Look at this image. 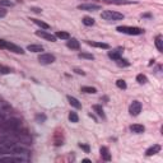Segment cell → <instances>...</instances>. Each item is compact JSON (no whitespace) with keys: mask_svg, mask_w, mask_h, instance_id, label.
Returning a JSON list of instances; mask_svg holds the SVG:
<instances>
[{"mask_svg":"<svg viewBox=\"0 0 163 163\" xmlns=\"http://www.w3.org/2000/svg\"><path fill=\"white\" fill-rule=\"evenodd\" d=\"M21 126V121L18 119H8V120H4V122L0 126V130L4 133H13L17 131Z\"/></svg>","mask_w":163,"mask_h":163,"instance_id":"6da1fadb","label":"cell"},{"mask_svg":"<svg viewBox=\"0 0 163 163\" xmlns=\"http://www.w3.org/2000/svg\"><path fill=\"white\" fill-rule=\"evenodd\" d=\"M117 29L120 33H125V34H130V36H139L143 34L144 31L139 27H129V26H120L117 27Z\"/></svg>","mask_w":163,"mask_h":163,"instance_id":"7a4b0ae2","label":"cell"},{"mask_svg":"<svg viewBox=\"0 0 163 163\" xmlns=\"http://www.w3.org/2000/svg\"><path fill=\"white\" fill-rule=\"evenodd\" d=\"M101 17L108 22H116V21L124 19V14H121L119 12H113V10H105V12H102Z\"/></svg>","mask_w":163,"mask_h":163,"instance_id":"3957f363","label":"cell"},{"mask_svg":"<svg viewBox=\"0 0 163 163\" xmlns=\"http://www.w3.org/2000/svg\"><path fill=\"white\" fill-rule=\"evenodd\" d=\"M55 60H56V58L52 55V54H41L38 56V61L42 65H50Z\"/></svg>","mask_w":163,"mask_h":163,"instance_id":"277c9868","label":"cell"},{"mask_svg":"<svg viewBox=\"0 0 163 163\" xmlns=\"http://www.w3.org/2000/svg\"><path fill=\"white\" fill-rule=\"evenodd\" d=\"M3 48H7V50L12 51V52H14V54H21V55L24 54V50L22 47L14 45V43H12V42H8V41H4V47Z\"/></svg>","mask_w":163,"mask_h":163,"instance_id":"5b68a950","label":"cell"},{"mask_svg":"<svg viewBox=\"0 0 163 163\" xmlns=\"http://www.w3.org/2000/svg\"><path fill=\"white\" fill-rule=\"evenodd\" d=\"M140 111H142V103L139 101H134L130 105L129 107V112L131 116H138L140 113Z\"/></svg>","mask_w":163,"mask_h":163,"instance_id":"8992f818","label":"cell"},{"mask_svg":"<svg viewBox=\"0 0 163 163\" xmlns=\"http://www.w3.org/2000/svg\"><path fill=\"white\" fill-rule=\"evenodd\" d=\"M78 9L87 10V12H94V10H99L101 7L97 4H80L79 7H78Z\"/></svg>","mask_w":163,"mask_h":163,"instance_id":"52a82bcc","label":"cell"},{"mask_svg":"<svg viewBox=\"0 0 163 163\" xmlns=\"http://www.w3.org/2000/svg\"><path fill=\"white\" fill-rule=\"evenodd\" d=\"M36 34L38 37H42V38H45V40H47V41H51V42H55V41H56V37L54 36V34L47 33V32H45V31H37Z\"/></svg>","mask_w":163,"mask_h":163,"instance_id":"ba28073f","label":"cell"},{"mask_svg":"<svg viewBox=\"0 0 163 163\" xmlns=\"http://www.w3.org/2000/svg\"><path fill=\"white\" fill-rule=\"evenodd\" d=\"M122 55V48H116V50H112L108 52V58L112 59V60H119Z\"/></svg>","mask_w":163,"mask_h":163,"instance_id":"9c48e42d","label":"cell"},{"mask_svg":"<svg viewBox=\"0 0 163 163\" xmlns=\"http://www.w3.org/2000/svg\"><path fill=\"white\" fill-rule=\"evenodd\" d=\"M27 161V158H22V157H3V158H0V162H24Z\"/></svg>","mask_w":163,"mask_h":163,"instance_id":"30bf717a","label":"cell"},{"mask_svg":"<svg viewBox=\"0 0 163 163\" xmlns=\"http://www.w3.org/2000/svg\"><path fill=\"white\" fill-rule=\"evenodd\" d=\"M130 131L134 133V134H142V133L145 131V127L140 124H134L130 126Z\"/></svg>","mask_w":163,"mask_h":163,"instance_id":"8fae6325","label":"cell"},{"mask_svg":"<svg viewBox=\"0 0 163 163\" xmlns=\"http://www.w3.org/2000/svg\"><path fill=\"white\" fill-rule=\"evenodd\" d=\"M159 152H161V145H159V144H154L153 146H150V148L146 149L145 154L149 157V156H153V154L159 153Z\"/></svg>","mask_w":163,"mask_h":163,"instance_id":"7c38bea8","label":"cell"},{"mask_svg":"<svg viewBox=\"0 0 163 163\" xmlns=\"http://www.w3.org/2000/svg\"><path fill=\"white\" fill-rule=\"evenodd\" d=\"M105 3L115 5H127V4H134L135 1H131V0H105Z\"/></svg>","mask_w":163,"mask_h":163,"instance_id":"4fadbf2b","label":"cell"},{"mask_svg":"<svg viewBox=\"0 0 163 163\" xmlns=\"http://www.w3.org/2000/svg\"><path fill=\"white\" fill-rule=\"evenodd\" d=\"M87 43H88L89 46L98 47V48H105V50L110 48V45H108V43H105V42H93V41H87Z\"/></svg>","mask_w":163,"mask_h":163,"instance_id":"5bb4252c","label":"cell"},{"mask_svg":"<svg viewBox=\"0 0 163 163\" xmlns=\"http://www.w3.org/2000/svg\"><path fill=\"white\" fill-rule=\"evenodd\" d=\"M66 45H68V47H69V48H73V50H78V48L80 47L79 41L75 40V38H69V41H68Z\"/></svg>","mask_w":163,"mask_h":163,"instance_id":"9a60e30c","label":"cell"},{"mask_svg":"<svg viewBox=\"0 0 163 163\" xmlns=\"http://www.w3.org/2000/svg\"><path fill=\"white\" fill-rule=\"evenodd\" d=\"M68 101H69V103L73 106V107L77 108V110H80V108H82V103H80L79 101H78V99L75 98V97L68 96Z\"/></svg>","mask_w":163,"mask_h":163,"instance_id":"2e32d148","label":"cell"},{"mask_svg":"<svg viewBox=\"0 0 163 163\" xmlns=\"http://www.w3.org/2000/svg\"><path fill=\"white\" fill-rule=\"evenodd\" d=\"M99 153H101V157L105 161H110L111 159V154H110V150H108L106 146H102L101 149H99Z\"/></svg>","mask_w":163,"mask_h":163,"instance_id":"e0dca14e","label":"cell"},{"mask_svg":"<svg viewBox=\"0 0 163 163\" xmlns=\"http://www.w3.org/2000/svg\"><path fill=\"white\" fill-rule=\"evenodd\" d=\"M27 50L32 51V52H41V51H43V47L41 45H28Z\"/></svg>","mask_w":163,"mask_h":163,"instance_id":"ac0fdd59","label":"cell"},{"mask_svg":"<svg viewBox=\"0 0 163 163\" xmlns=\"http://www.w3.org/2000/svg\"><path fill=\"white\" fill-rule=\"evenodd\" d=\"M55 37L56 38H61V40H69L70 38V34L68 32H62V31H59L55 33Z\"/></svg>","mask_w":163,"mask_h":163,"instance_id":"d6986e66","label":"cell"},{"mask_svg":"<svg viewBox=\"0 0 163 163\" xmlns=\"http://www.w3.org/2000/svg\"><path fill=\"white\" fill-rule=\"evenodd\" d=\"M31 21H33L34 24H37V26L41 27V28H43V29H48V28H50V26H48L47 23H45V22H42L40 19H31Z\"/></svg>","mask_w":163,"mask_h":163,"instance_id":"ffe728a7","label":"cell"},{"mask_svg":"<svg viewBox=\"0 0 163 163\" xmlns=\"http://www.w3.org/2000/svg\"><path fill=\"white\" fill-rule=\"evenodd\" d=\"M156 46H157V48H158L159 52H163V38L161 36H158L156 38Z\"/></svg>","mask_w":163,"mask_h":163,"instance_id":"44dd1931","label":"cell"},{"mask_svg":"<svg viewBox=\"0 0 163 163\" xmlns=\"http://www.w3.org/2000/svg\"><path fill=\"white\" fill-rule=\"evenodd\" d=\"M93 110L96 111L98 116H101L102 119H105V112H103V108H102L99 105H94V106H93Z\"/></svg>","mask_w":163,"mask_h":163,"instance_id":"7402d4cb","label":"cell"},{"mask_svg":"<svg viewBox=\"0 0 163 163\" xmlns=\"http://www.w3.org/2000/svg\"><path fill=\"white\" fill-rule=\"evenodd\" d=\"M82 92H84V93L94 94V93H97V89L93 88V87H82Z\"/></svg>","mask_w":163,"mask_h":163,"instance_id":"603a6c76","label":"cell"},{"mask_svg":"<svg viewBox=\"0 0 163 163\" xmlns=\"http://www.w3.org/2000/svg\"><path fill=\"white\" fill-rule=\"evenodd\" d=\"M116 62H117V65L120 68H126V66H130V62L127 60H125V59H119V60H116Z\"/></svg>","mask_w":163,"mask_h":163,"instance_id":"cb8c5ba5","label":"cell"},{"mask_svg":"<svg viewBox=\"0 0 163 163\" xmlns=\"http://www.w3.org/2000/svg\"><path fill=\"white\" fill-rule=\"evenodd\" d=\"M12 73V69L8 66H5V65H0V74L1 75H5V74H10Z\"/></svg>","mask_w":163,"mask_h":163,"instance_id":"d4e9b609","label":"cell"},{"mask_svg":"<svg viewBox=\"0 0 163 163\" xmlns=\"http://www.w3.org/2000/svg\"><path fill=\"white\" fill-rule=\"evenodd\" d=\"M82 22H83L84 26H93L94 24V19L93 18H91V17H84Z\"/></svg>","mask_w":163,"mask_h":163,"instance_id":"484cf974","label":"cell"},{"mask_svg":"<svg viewBox=\"0 0 163 163\" xmlns=\"http://www.w3.org/2000/svg\"><path fill=\"white\" fill-rule=\"evenodd\" d=\"M136 82H138V83H139V84H145L146 82H148V79H146V77H145V75L139 74V75H138V77H136Z\"/></svg>","mask_w":163,"mask_h":163,"instance_id":"4316f807","label":"cell"},{"mask_svg":"<svg viewBox=\"0 0 163 163\" xmlns=\"http://www.w3.org/2000/svg\"><path fill=\"white\" fill-rule=\"evenodd\" d=\"M79 58L80 59H88V60H93L94 56L92 54H87V52H80L79 54Z\"/></svg>","mask_w":163,"mask_h":163,"instance_id":"83f0119b","label":"cell"},{"mask_svg":"<svg viewBox=\"0 0 163 163\" xmlns=\"http://www.w3.org/2000/svg\"><path fill=\"white\" fill-rule=\"evenodd\" d=\"M69 120L72 122H78L79 121V117H78V115L75 112H70L69 113Z\"/></svg>","mask_w":163,"mask_h":163,"instance_id":"f1b7e54d","label":"cell"},{"mask_svg":"<svg viewBox=\"0 0 163 163\" xmlns=\"http://www.w3.org/2000/svg\"><path fill=\"white\" fill-rule=\"evenodd\" d=\"M13 3L10 1V0H0V7H13Z\"/></svg>","mask_w":163,"mask_h":163,"instance_id":"f546056e","label":"cell"},{"mask_svg":"<svg viewBox=\"0 0 163 163\" xmlns=\"http://www.w3.org/2000/svg\"><path fill=\"white\" fill-rule=\"evenodd\" d=\"M116 85H117L120 89H126V83H125V80H122V79H119L116 82Z\"/></svg>","mask_w":163,"mask_h":163,"instance_id":"4dcf8cb0","label":"cell"},{"mask_svg":"<svg viewBox=\"0 0 163 163\" xmlns=\"http://www.w3.org/2000/svg\"><path fill=\"white\" fill-rule=\"evenodd\" d=\"M36 121H37V122H43V121H46V116L38 113V115H36Z\"/></svg>","mask_w":163,"mask_h":163,"instance_id":"1f68e13d","label":"cell"},{"mask_svg":"<svg viewBox=\"0 0 163 163\" xmlns=\"http://www.w3.org/2000/svg\"><path fill=\"white\" fill-rule=\"evenodd\" d=\"M5 15H7V10H5L3 7H0V18L5 17Z\"/></svg>","mask_w":163,"mask_h":163,"instance_id":"d6a6232c","label":"cell"},{"mask_svg":"<svg viewBox=\"0 0 163 163\" xmlns=\"http://www.w3.org/2000/svg\"><path fill=\"white\" fill-rule=\"evenodd\" d=\"M79 146H80V148L82 149H84V150H85V153H89V146L88 145H84V144H79Z\"/></svg>","mask_w":163,"mask_h":163,"instance_id":"836d02e7","label":"cell"},{"mask_svg":"<svg viewBox=\"0 0 163 163\" xmlns=\"http://www.w3.org/2000/svg\"><path fill=\"white\" fill-rule=\"evenodd\" d=\"M74 72L77 73V74H80V75H84V74H85V73H84L83 70H80V69H74Z\"/></svg>","mask_w":163,"mask_h":163,"instance_id":"e575fe53","label":"cell"},{"mask_svg":"<svg viewBox=\"0 0 163 163\" xmlns=\"http://www.w3.org/2000/svg\"><path fill=\"white\" fill-rule=\"evenodd\" d=\"M31 10H32V12H34V13H41L40 8H31Z\"/></svg>","mask_w":163,"mask_h":163,"instance_id":"d590c367","label":"cell"},{"mask_svg":"<svg viewBox=\"0 0 163 163\" xmlns=\"http://www.w3.org/2000/svg\"><path fill=\"white\" fill-rule=\"evenodd\" d=\"M4 120H5L4 115H3V113H0V126H1V124H3V122H4Z\"/></svg>","mask_w":163,"mask_h":163,"instance_id":"8d00e7d4","label":"cell"}]
</instances>
